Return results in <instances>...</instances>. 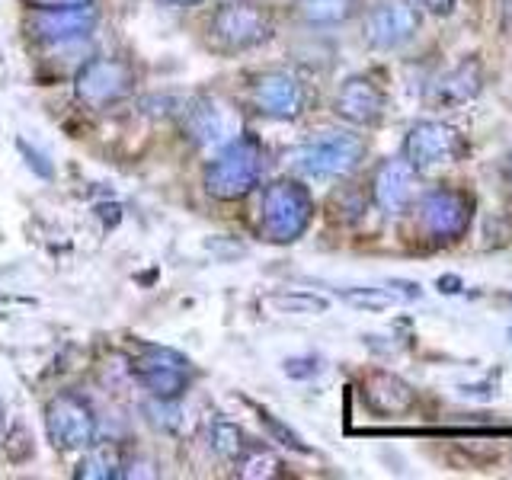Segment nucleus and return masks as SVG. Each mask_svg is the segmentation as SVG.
<instances>
[{"label": "nucleus", "instance_id": "1", "mask_svg": "<svg viewBox=\"0 0 512 480\" xmlns=\"http://www.w3.org/2000/svg\"><path fill=\"white\" fill-rule=\"evenodd\" d=\"M263 176V148L260 141L244 135L228 141L224 148L208 160L205 167V192L218 202H237L250 196Z\"/></svg>", "mask_w": 512, "mask_h": 480}, {"label": "nucleus", "instance_id": "2", "mask_svg": "<svg viewBox=\"0 0 512 480\" xmlns=\"http://www.w3.org/2000/svg\"><path fill=\"white\" fill-rule=\"evenodd\" d=\"M314 218V199L308 186L298 180H276L263 189L260 224L272 244H292L298 240Z\"/></svg>", "mask_w": 512, "mask_h": 480}, {"label": "nucleus", "instance_id": "3", "mask_svg": "<svg viewBox=\"0 0 512 480\" xmlns=\"http://www.w3.org/2000/svg\"><path fill=\"white\" fill-rule=\"evenodd\" d=\"M368 154V144L356 132H324L292 154V167L308 180H340Z\"/></svg>", "mask_w": 512, "mask_h": 480}, {"label": "nucleus", "instance_id": "4", "mask_svg": "<svg viewBox=\"0 0 512 480\" xmlns=\"http://www.w3.org/2000/svg\"><path fill=\"white\" fill-rule=\"evenodd\" d=\"M420 231L436 240V244H455L471 228L474 218V202L468 192L452 189V186H436L429 192H420V199L413 205Z\"/></svg>", "mask_w": 512, "mask_h": 480}, {"label": "nucleus", "instance_id": "5", "mask_svg": "<svg viewBox=\"0 0 512 480\" xmlns=\"http://www.w3.org/2000/svg\"><path fill=\"white\" fill-rule=\"evenodd\" d=\"M208 29L224 52H247L272 39V16L260 0H228L215 10Z\"/></svg>", "mask_w": 512, "mask_h": 480}, {"label": "nucleus", "instance_id": "6", "mask_svg": "<svg viewBox=\"0 0 512 480\" xmlns=\"http://www.w3.org/2000/svg\"><path fill=\"white\" fill-rule=\"evenodd\" d=\"M132 375L144 391L157 400H180L189 388L192 365L186 356L167 346H138L132 359Z\"/></svg>", "mask_w": 512, "mask_h": 480}, {"label": "nucleus", "instance_id": "7", "mask_svg": "<svg viewBox=\"0 0 512 480\" xmlns=\"http://www.w3.org/2000/svg\"><path fill=\"white\" fill-rule=\"evenodd\" d=\"M464 148H468V144H464V135L455 125H448L442 119H423L404 135L400 157H404L413 170L426 173L445 164H455V160L464 157Z\"/></svg>", "mask_w": 512, "mask_h": 480}, {"label": "nucleus", "instance_id": "8", "mask_svg": "<svg viewBox=\"0 0 512 480\" xmlns=\"http://www.w3.org/2000/svg\"><path fill=\"white\" fill-rule=\"evenodd\" d=\"M423 26V10L413 7L410 0H381L365 13L362 36L368 48L378 52H394L416 39Z\"/></svg>", "mask_w": 512, "mask_h": 480}, {"label": "nucleus", "instance_id": "9", "mask_svg": "<svg viewBox=\"0 0 512 480\" xmlns=\"http://www.w3.org/2000/svg\"><path fill=\"white\" fill-rule=\"evenodd\" d=\"M45 429L58 452H84L96 436V416L77 394H58L45 407Z\"/></svg>", "mask_w": 512, "mask_h": 480}, {"label": "nucleus", "instance_id": "10", "mask_svg": "<svg viewBox=\"0 0 512 480\" xmlns=\"http://www.w3.org/2000/svg\"><path fill=\"white\" fill-rule=\"evenodd\" d=\"M372 199L391 218L413 212L416 199H420V170H413L404 157L381 160L372 176Z\"/></svg>", "mask_w": 512, "mask_h": 480}, {"label": "nucleus", "instance_id": "11", "mask_svg": "<svg viewBox=\"0 0 512 480\" xmlns=\"http://www.w3.org/2000/svg\"><path fill=\"white\" fill-rule=\"evenodd\" d=\"M250 103L256 106V112H263V116H269V119L292 122L301 116L304 106H308V93H304V84L295 74L266 71L253 80Z\"/></svg>", "mask_w": 512, "mask_h": 480}, {"label": "nucleus", "instance_id": "12", "mask_svg": "<svg viewBox=\"0 0 512 480\" xmlns=\"http://www.w3.org/2000/svg\"><path fill=\"white\" fill-rule=\"evenodd\" d=\"M135 90V71L119 58H93L77 74V96L90 106H109Z\"/></svg>", "mask_w": 512, "mask_h": 480}, {"label": "nucleus", "instance_id": "13", "mask_svg": "<svg viewBox=\"0 0 512 480\" xmlns=\"http://www.w3.org/2000/svg\"><path fill=\"white\" fill-rule=\"evenodd\" d=\"M186 132L202 148H224L237 138V112L221 100V96H199L186 106Z\"/></svg>", "mask_w": 512, "mask_h": 480}, {"label": "nucleus", "instance_id": "14", "mask_svg": "<svg viewBox=\"0 0 512 480\" xmlns=\"http://www.w3.org/2000/svg\"><path fill=\"white\" fill-rule=\"evenodd\" d=\"M384 109H388V96H384V90L365 74L346 77L333 96V112L356 128L378 125L384 119Z\"/></svg>", "mask_w": 512, "mask_h": 480}, {"label": "nucleus", "instance_id": "15", "mask_svg": "<svg viewBox=\"0 0 512 480\" xmlns=\"http://www.w3.org/2000/svg\"><path fill=\"white\" fill-rule=\"evenodd\" d=\"M100 13L96 7H61V10H36V16L29 20V36L39 42H71L84 39L87 32H93Z\"/></svg>", "mask_w": 512, "mask_h": 480}, {"label": "nucleus", "instance_id": "16", "mask_svg": "<svg viewBox=\"0 0 512 480\" xmlns=\"http://www.w3.org/2000/svg\"><path fill=\"white\" fill-rule=\"evenodd\" d=\"M365 404L381 416H400L416 404V391L391 372H368L362 384Z\"/></svg>", "mask_w": 512, "mask_h": 480}, {"label": "nucleus", "instance_id": "17", "mask_svg": "<svg viewBox=\"0 0 512 480\" xmlns=\"http://www.w3.org/2000/svg\"><path fill=\"white\" fill-rule=\"evenodd\" d=\"M484 90V68L477 58H464L458 68L439 77L436 84V103L439 106H464Z\"/></svg>", "mask_w": 512, "mask_h": 480}, {"label": "nucleus", "instance_id": "18", "mask_svg": "<svg viewBox=\"0 0 512 480\" xmlns=\"http://www.w3.org/2000/svg\"><path fill=\"white\" fill-rule=\"evenodd\" d=\"M359 10V0H298V16L308 26L330 29L349 23Z\"/></svg>", "mask_w": 512, "mask_h": 480}, {"label": "nucleus", "instance_id": "19", "mask_svg": "<svg viewBox=\"0 0 512 480\" xmlns=\"http://www.w3.org/2000/svg\"><path fill=\"white\" fill-rule=\"evenodd\" d=\"M77 477L87 480H116L122 477V452L119 445L103 442V445H87L84 461L77 464Z\"/></svg>", "mask_w": 512, "mask_h": 480}, {"label": "nucleus", "instance_id": "20", "mask_svg": "<svg viewBox=\"0 0 512 480\" xmlns=\"http://www.w3.org/2000/svg\"><path fill=\"white\" fill-rule=\"evenodd\" d=\"M260 304H263V308H269V311H276V314H324L330 308V301L324 295L295 292V288H285V292H272Z\"/></svg>", "mask_w": 512, "mask_h": 480}, {"label": "nucleus", "instance_id": "21", "mask_svg": "<svg viewBox=\"0 0 512 480\" xmlns=\"http://www.w3.org/2000/svg\"><path fill=\"white\" fill-rule=\"evenodd\" d=\"M208 442H212L218 458L234 461V464L244 458V452L250 448L244 429H240L237 423H231V420H212V426H208Z\"/></svg>", "mask_w": 512, "mask_h": 480}, {"label": "nucleus", "instance_id": "22", "mask_svg": "<svg viewBox=\"0 0 512 480\" xmlns=\"http://www.w3.org/2000/svg\"><path fill=\"white\" fill-rule=\"evenodd\" d=\"M237 468H240V477H250V480H260V477H276L279 468H282V461L272 455V452H263V448H247L244 458L237 461Z\"/></svg>", "mask_w": 512, "mask_h": 480}, {"label": "nucleus", "instance_id": "23", "mask_svg": "<svg viewBox=\"0 0 512 480\" xmlns=\"http://www.w3.org/2000/svg\"><path fill=\"white\" fill-rule=\"evenodd\" d=\"M340 298H346L349 304L365 311H384L394 304V295L388 288H340Z\"/></svg>", "mask_w": 512, "mask_h": 480}, {"label": "nucleus", "instance_id": "24", "mask_svg": "<svg viewBox=\"0 0 512 480\" xmlns=\"http://www.w3.org/2000/svg\"><path fill=\"white\" fill-rule=\"evenodd\" d=\"M260 423L266 426V432L272 436V442H279V445H285V448H292V452H301V455H308L311 448L301 442V436L295 429H288L282 420H276L272 413H266V410H260Z\"/></svg>", "mask_w": 512, "mask_h": 480}, {"label": "nucleus", "instance_id": "25", "mask_svg": "<svg viewBox=\"0 0 512 480\" xmlns=\"http://www.w3.org/2000/svg\"><path fill=\"white\" fill-rule=\"evenodd\" d=\"M320 368H324V362H320L317 356L285 359V375L288 378H314V375H320Z\"/></svg>", "mask_w": 512, "mask_h": 480}, {"label": "nucleus", "instance_id": "26", "mask_svg": "<svg viewBox=\"0 0 512 480\" xmlns=\"http://www.w3.org/2000/svg\"><path fill=\"white\" fill-rule=\"evenodd\" d=\"M32 10H61V7H84L93 4V0H23Z\"/></svg>", "mask_w": 512, "mask_h": 480}, {"label": "nucleus", "instance_id": "27", "mask_svg": "<svg viewBox=\"0 0 512 480\" xmlns=\"http://www.w3.org/2000/svg\"><path fill=\"white\" fill-rule=\"evenodd\" d=\"M458 0H420V10L432 13V16H448L455 10Z\"/></svg>", "mask_w": 512, "mask_h": 480}, {"label": "nucleus", "instance_id": "28", "mask_svg": "<svg viewBox=\"0 0 512 480\" xmlns=\"http://www.w3.org/2000/svg\"><path fill=\"white\" fill-rule=\"evenodd\" d=\"M500 183H503V192L512 199V154H506V160L500 164Z\"/></svg>", "mask_w": 512, "mask_h": 480}, {"label": "nucleus", "instance_id": "29", "mask_svg": "<svg viewBox=\"0 0 512 480\" xmlns=\"http://www.w3.org/2000/svg\"><path fill=\"white\" fill-rule=\"evenodd\" d=\"M439 285H442V292L448 295V292H458V285H461V282H458V279H439Z\"/></svg>", "mask_w": 512, "mask_h": 480}, {"label": "nucleus", "instance_id": "30", "mask_svg": "<svg viewBox=\"0 0 512 480\" xmlns=\"http://www.w3.org/2000/svg\"><path fill=\"white\" fill-rule=\"evenodd\" d=\"M160 4H170V7H189V4H202V0H160Z\"/></svg>", "mask_w": 512, "mask_h": 480}, {"label": "nucleus", "instance_id": "31", "mask_svg": "<svg viewBox=\"0 0 512 480\" xmlns=\"http://www.w3.org/2000/svg\"><path fill=\"white\" fill-rule=\"evenodd\" d=\"M0 429H4V404H0Z\"/></svg>", "mask_w": 512, "mask_h": 480}, {"label": "nucleus", "instance_id": "32", "mask_svg": "<svg viewBox=\"0 0 512 480\" xmlns=\"http://www.w3.org/2000/svg\"><path fill=\"white\" fill-rule=\"evenodd\" d=\"M509 336H512V330H509Z\"/></svg>", "mask_w": 512, "mask_h": 480}]
</instances>
